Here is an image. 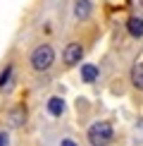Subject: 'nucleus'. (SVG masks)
Segmentation results:
<instances>
[{
  "label": "nucleus",
  "mask_w": 143,
  "mask_h": 146,
  "mask_svg": "<svg viewBox=\"0 0 143 146\" xmlns=\"http://www.w3.org/2000/svg\"><path fill=\"white\" fill-rule=\"evenodd\" d=\"M52 60H55L52 48L48 46V43H41V46H36L33 53H31V67L36 72H43V70H48L52 65Z\"/></svg>",
  "instance_id": "nucleus-2"
},
{
  "label": "nucleus",
  "mask_w": 143,
  "mask_h": 146,
  "mask_svg": "<svg viewBox=\"0 0 143 146\" xmlns=\"http://www.w3.org/2000/svg\"><path fill=\"white\" fill-rule=\"evenodd\" d=\"M131 7H141V17H143V0H129Z\"/></svg>",
  "instance_id": "nucleus-12"
},
{
  "label": "nucleus",
  "mask_w": 143,
  "mask_h": 146,
  "mask_svg": "<svg viewBox=\"0 0 143 146\" xmlns=\"http://www.w3.org/2000/svg\"><path fill=\"white\" fill-rule=\"evenodd\" d=\"M10 74H12V67H5L3 74H0V89H5V84L10 82Z\"/></svg>",
  "instance_id": "nucleus-10"
},
{
  "label": "nucleus",
  "mask_w": 143,
  "mask_h": 146,
  "mask_svg": "<svg viewBox=\"0 0 143 146\" xmlns=\"http://www.w3.org/2000/svg\"><path fill=\"white\" fill-rule=\"evenodd\" d=\"M10 144V137H7V132H0V146H7Z\"/></svg>",
  "instance_id": "nucleus-11"
},
{
  "label": "nucleus",
  "mask_w": 143,
  "mask_h": 146,
  "mask_svg": "<svg viewBox=\"0 0 143 146\" xmlns=\"http://www.w3.org/2000/svg\"><path fill=\"white\" fill-rule=\"evenodd\" d=\"M81 77H83V82H95L98 67H95V65H83V67H81Z\"/></svg>",
  "instance_id": "nucleus-8"
},
{
  "label": "nucleus",
  "mask_w": 143,
  "mask_h": 146,
  "mask_svg": "<svg viewBox=\"0 0 143 146\" xmlns=\"http://www.w3.org/2000/svg\"><path fill=\"white\" fill-rule=\"evenodd\" d=\"M91 15V3L88 0H76L74 3V17L76 19H86Z\"/></svg>",
  "instance_id": "nucleus-4"
},
{
  "label": "nucleus",
  "mask_w": 143,
  "mask_h": 146,
  "mask_svg": "<svg viewBox=\"0 0 143 146\" xmlns=\"http://www.w3.org/2000/svg\"><path fill=\"white\" fill-rule=\"evenodd\" d=\"M24 117H26V113H24L22 108H17V110L12 113V125H22V122H24Z\"/></svg>",
  "instance_id": "nucleus-9"
},
{
  "label": "nucleus",
  "mask_w": 143,
  "mask_h": 146,
  "mask_svg": "<svg viewBox=\"0 0 143 146\" xmlns=\"http://www.w3.org/2000/svg\"><path fill=\"white\" fill-rule=\"evenodd\" d=\"M81 55H83V48L81 43H69L67 48H64V53H62V58H64V65H76V62H81Z\"/></svg>",
  "instance_id": "nucleus-3"
},
{
  "label": "nucleus",
  "mask_w": 143,
  "mask_h": 146,
  "mask_svg": "<svg viewBox=\"0 0 143 146\" xmlns=\"http://www.w3.org/2000/svg\"><path fill=\"white\" fill-rule=\"evenodd\" d=\"M112 125L110 122H93L88 127V141L91 146H107L112 141Z\"/></svg>",
  "instance_id": "nucleus-1"
},
{
  "label": "nucleus",
  "mask_w": 143,
  "mask_h": 146,
  "mask_svg": "<svg viewBox=\"0 0 143 146\" xmlns=\"http://www.w3.org/2000/svg\"><path fill=\"white\" fill-rule=\"evenodd\" d=\"M60 146H76V141H72V139H62Z\"/></svg>",
  "instance_id": "nucleus-13"
},
{
  "label": "nucleus",
  "mask_w": 143,
  "mask_h": 146,
  "mask_svg": "<svg viewBox=\"0 0 143 146\" xmlns=\"http://www.w3.org/2000/svg\"><path fill=\"white\" fill-rule=\"evenodd\" d=\"M131 82H134V86H136V89H141V91H143V62H141V65H136V67L131 70Z\"/></svg>",
  "instance_id": "nucleus-7"
},
{
  "label": "nucleus",
  "mask_w": 143,
  "mask_h": 146,
  "mask_svg": "<svg viewBox=\"0 0 143 146\" xmlns=\"http://www.w3.org/2000/svg\"><path fill=\"white\" fill-rule=\"evenodd\" d=\"M127 31L131 36H136V38L143 36V19H141V17H131V19L127 22Z\"/></svg>",
  "instance_id": "nucleus-5"
},
{
  "label": "nucleus",
  "mask_w": 143,
  "mask_h": 146,
  "mask_svg": "<svg viewBox=\"0 0 143 146\" xmlns=\"http://www.w3.org/2000/svg\"><path fill=\"white\" fill-rule=\"evenodd\" d=\"M48 113L55 115V117H57V115H62L64 113V101L57 98V96H55V98H50V101H48Z\"/></svg>",
  "instance_id": "nucleus-6"
}]
</instances>
